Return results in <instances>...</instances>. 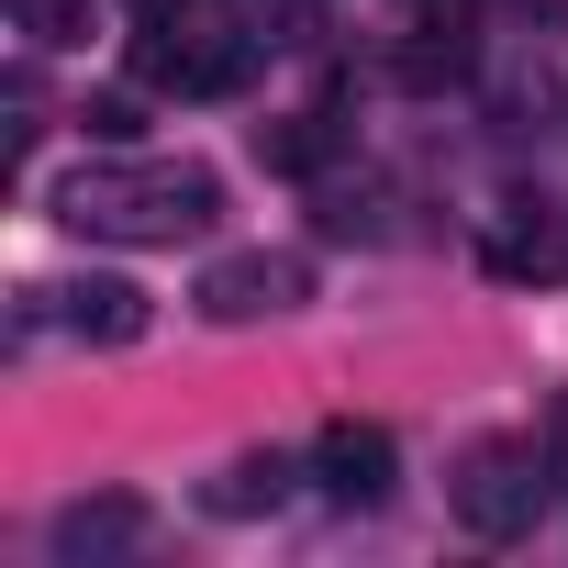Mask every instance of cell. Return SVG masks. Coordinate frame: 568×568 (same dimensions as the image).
Segmentation results:
<instances>
[{
	"label": "cell",
	"instance_id": "8fae6325",
	"mask_svg": "<svg viewBox=\"0 0 568 568\" xmlns=\"http://www.w3.org/2000/svg\"><path fill=\"white\" fill-rule=\"evenodd\" d=\"M0 112H12V123H0V134H12V156H34V145H45V79H34V68L0 79Z\"/></svg>",
	"mask_w": 568,
	"mask_h": 568
},
{
	"label": "cell",
	"instance_id": "30bf717a",
	"mask_svg": "<svg viewBox=\"0 0 568 568\" xmlns=\"http://www.w3.org/2000/svg\"><path fill=\"white\" fill-rule=\"evenodd\" d=\"M79 134H90V145H134V134H145V79H134V90H90V101H79Z\"/></svg>",
	"mask_w": 568,
	"mask_h": 568
},
{
	"label": "cell",
	"instance_id": "5bb4252c",
	"mask_svg": "<svg viewBox=\"0 0 568 568\" xmlns=\"http://www.w3.org/2000/svg\"><path fill=\"white\" fill-rule=\"evenodd\" d=\"M546 457H557V479H568V390L546 402Z\"/></svg>",
	"mask_w": 568,
	"mask_h": 568
},
{
	"label": "cell",
	"instance_id": "7c38bea8",
	"mask_svg": "<svg viewBox=\"0 0 568 568\" xmlns=\"http://www.w3.org/2000/svg\"><path fill=\"white\" fill-rule=\"evenodd\" d=\"M34 45H90V0H12Z\"/></svg>",
	"mask_w": 568,
	"mask_h": 568
},
{
	"label": "cell",
	"instance_id": "277c9868",
	"mask_svg": "<svg viewBox=\"0 0 568 568\" xmlns=\"http://www.w3.org/2000/svg\"><path fill=\"white\" fill-rule=\"evenodd\" d=\"M190 302H201V324H278V313H302V302H313V256H291V245L212 256Z\"/></svg>",
	"mask_w": 568,
	"mask_h": 568
},
{
	"label": "cell",
	"instance_id": "5b68a950",
	"mask_svg": "<svg viewBox=\"0 0 568 568\" xmlns=\"http://www.w3.org/2000/svg\"><path fill=\"white\" fill-rule=\"evenodd\" d=\"M313 490H324L335 513H379V501L402 490V446H390V424L335 413V424L313 435Z\"/></svg>",
	"mask_w": 568,
	"mask_h": 568
},
{
	"label": "cell",
	"instance_id": "7a4b0ae2",
	"mask_svg": "<svg viewBox=\"0 0 568 568\" xmlns=\"http://www.w3.org/2000/svg\"><path fill=\"white\" fill-rule=\"evenodd\" d=\"M256 57H267V34L245 12H201V0H190L179 23H145L134 34V79L168 90V101H234L256 79Z\"/></svg>",
	"mask_w": 568,
	"mask_h": 568
},
{
	"label": "cell",
	"instance_id": "9c48e42d",
	"mask_svg": "<svg viewBox=\"0 0 568 568\" xmlns=\"http://www.w3.org/2000/svg\"><path fill=\"white\" fill-rule=\"evenodd\" d=\"M256 145H267V168L324 179V168L346 156V123H335V112H291V123H256Z\"/></svg>",
	"mask_w": 568,
	"mask_h": 568
},
{
	"label": "cell",
	"instance_id": "3957f363",
	"mask_svg": "<svg viewBox=\"0 0 568 568\" xmlns=\"http://www.w3.org/2000/svg\"><path fill=\"white\" fill-rule=\"evenodd\" d=\"M568 479H557V457L546 446H479L468 468H457V524L468 535H490V546H513V535H535L546 524V501H557Z\"/></svg>",
	"mask_w": 568,
	"mask_h": 568
},
{
	"label": "cell",
	"instance_id": "8992f818",
	"mask_svg": "<svg viewBox=\"0 0 568 568\" xmlns=\"http://www.w3.org/2000/svg\"><path fill=\"white\" fill-rule=\"evenodd\" d=\"M23 324H68L79 346H134L156 313L134 278H57V291H23Z\"/></svg>",
	"mask_w": 568,
	"mask_h": 568
},
{
	"label": "cell",
	"instance_id": "6da1fadb",
	"mask_svg": "<svg viewBox=\"0 0 568 568\" xmlns=\"http://www.w3.org/2000/svg\"><path fill=\"white\" fill-rule=\"evenodd\" d=\"M57 223L79 245H190L223 223V179L190 168V156H134V145H101L90 168L57 179Z\"/></svg>",
	"mask_w": 568,
	"mask_h": 568
},
{
	"label": "cell",
	"instance_id": "52a82bcc",
	"mask_svg": "<svg viewBox=\"0 0 568 568\" xmlns=\"http://www.w3.org/2000/svg\"><path fill=\"white\" fill-rule=\"evenodd\" d=\"M45 546H57V568H101V557L145 546V501H134V490H101V501H68V513L45 524Z\"/></svg>",
	"mask_w": 568,
	"mask_h": 568
},
{
	"label": "cell",
	"instance_id": "ba28073f",
	"mask_svg": "<svg viewBox=\"0 0 568 568\" xmlns=\"http://www.w3.org/2000/svg\"><path fill=\"white\" fill-rule=\"evenodd\" d=\"M291 490H302V468L278 457V446H256V457H234V468H223V479H212L201 501H212L223 524H245V513H278V501H291Z\"/></svg>",
	"mask_w": 568,
	"mask_h": 568
},
{
	"label": "cell",
	"instance_id": "4fadbf2b",
	"mask_svg": "<svg viewBox=\"0 0 568 568\" xmlns=\"http://www.w3.org/2000/svg\"><path fill=\"white\" fill-rule=\"evenodd\" d=\"M457 68H468V45H457V34H446V45H435V34H424V45H402V79H413V90H435V79H457Z\"/></svg>",
	"mask_w": 568,
	"mask_h": 568
}]
</instances>
